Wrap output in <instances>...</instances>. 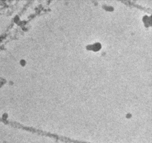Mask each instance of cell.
<instances>
[{
    "label": "cell",
    "instance_id": "obj_1",
    "mask_svg": "<svg viewBox=\"0 0 152 143\" xmlns=\"http://www.w3.org/2000/svg\"><path fill=\"white\" fill-rule=\"evenodd\" d=\"M101 45L99 43H96L93 45H88L86 49L88 50H91L94 51H98L101 49Z\"/></svg>",
    "mask_w": 152,
    "mask_h": 143
},
{
    "label": "cell",
    "instance_id": "obj_2",
    "mask_svg": "<svg viewBox=\"0 0 152 143\" xmlns=\"http://www.w3.org/2000/svg\"><path fill=\"white\" fill-rule=\"evenodd\" d=\"M143 21L144 23H145V26L146 27H148L150 26H151L152 24V19L151 16L149 17L148 16H144L143 18Z\"/></svg>",
    "mask_w": 152,
    "mask_h": 143
},
{
    "label": "cell",
    "instance_id": "obj_3",
    "mask_svg": "<svg viewBox=\"0 0 152 143\" xmlns=\"http://www.w3.org/2000/svg\"><path fill=\"white\" fill-rule=\"evenodd\" d=\"M103 8L106 11H113L114 10L113 8L111 7V6H103Z\"/></svg>",
    "mask_w": 152,
    "mask_h": 143
}]
</instances>
